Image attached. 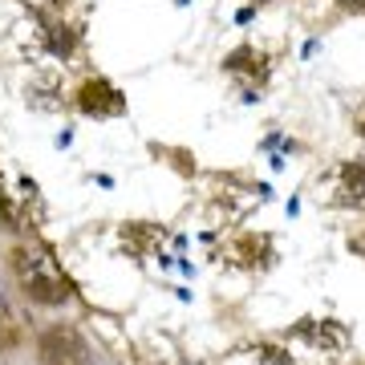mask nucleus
<instances>
[{"instance_id":"obj_1","label":"nucleus","mask_w":365,"mask_h":365,"mask_svg":"<svg viewBox=\"0 0 365 365\" xmlns=\"http://www.w3.org/2000/svg\"><path fill=\"white\" fill-rule=\"evenodd\" d=\"M13 268H16V276H21V288H25L37 304H66L69 300V280L57 272V264H53L45 252L21 248L13 256Z\"/></svg>"},{"instance_id":"obj_2","label":"nucleus","mask_w":365,"mask_h":365,"mask_svg":"<svg viewBox=\"0 0 365 365\" xmlns=\"http://www.w3.org/2000/svg\"><path fill=\"white\" fill-rule=\"evenodd\" d=\"M317 199L329 207H365V163L341 158L317 175Z\"/></svg>"},{"instance_id":"obj_3","label":"nucleus","mask_w":365,"mask_h":365,"mask_svg":"<svg viewBox=\"0 0 365 365\" xmlns=\"http://www.w3.org/2000/svg\"><path fill=\"white\" fill-rule=\"evenodd\" d=\"M292 337L304 341L309 349L317 353H345L353 345V333L341 321H333V317H300L297 325H292Z\"/></svg>"},{"instance_id":"obj_4","label":"nucleus","mask_w":365,"mask_h":365,"mask_svg":"<svg viewBox=\"0 0 365 365\" xmlns=\"http://www.w3.org/2000/svg\"><path fill=\"white\" fill-rule=\"evenodd\" d=\"M223 69H227L235 81H244V90H248V98H252V93H256V86H264V81H268L272 61H268V53H260L256 45H240V49L227 53Z\"/></svg>"},{"instance_id":"obj_5","label":"nucleus","mask_w":365,"mask_h":365,"mask_svg":"<svg viewBox=\"0 0 365 365\" xmlns=\"http://www.w3.org/2000/svg\"><path fill=\"white\" fill-rule=\"evenodd\" d=\"M78 110L90 118H118V114H126V98L106 78H90L78 90Z\"/></svg>"},{"instance_id":"obj_6","label":"nucleus","mask_w":365,"mask_h":365,"mask_svg":"<svg viewBox=\"0 0 365 365\" xmlns=\"http://www.w3.org/2000/svg\"><path fill=\"white\" fill-rule=\"evenodd\" d=\"M41 361L45 365H86V349H81L78 333L69 329H49L41 337Z\"/></svg>"},{"instance_id":"obj_7","label":"nucleus","mask_w":365,"mask_h":365,"mask_svg":"<svg viewBox=\"0 0 365 365\" xmlns=\"http://www.w3.org/2000/svg\"><path fill=\"white\" fill-rule=\"evenodd\" d=\"M73 49H78V33L61 21H45V29L37 33V53H45L53 61H69Z\"/></svg>"},{"instance_id":"obj_8","label":"nucleus","mask_w":365,"mask_h":365,"mask_svg":"<svg viewBox=\"0 0 365 365\" xmlns=\"http://www.w3.org/2000/svg\"><path fill=\"white\" fill-rule=\"evenodd\" d=\"M122 240H126L134 252H146V248H150V244L158 240V227H150V223H126Z\"/></svg>"},{"instance_id":"obj_9","label":"nucleus","mask_w":365,"mask_h":365,"mask_svg":"<svg viewBox=\"0 0 365 365\" xmlns=\"http://www.w3.org/2000/svg\"><path fill=\"white\" fill-rule=\"evenodd\" d=\"M29 13H37L41 21H57V16L69 9V0H21Z\"/></svg>"},{"instance_id":"obj_10","label":"nucleus","mask_w":365,"mask_h":365,"mask_svg":"<svg viewBox=\"0 0 365 365\" xmlns=\"http://www.w3.org/2000/svg\"><path fill=\"white\" fill-rule=\"evenodd\" d=\"M256 365H297V361H292V353L280 349V345H260V353H256Z\"/></svg>"},{"instance_id":"obj_11","label":"nucleus","mask_w":365,"mask_h":365,"mask_svg":"<svg viewBox=\"0 0 365 365\" xmlns=\"http://www.w3.org/2000/svg\"><path fill=\"white\" fill-rule=\"evenodd\" d=\"M0 223H13V207H9V199H4V187H0Z\"/></svg>"},{"instance_id":"obj_12","label":"nucleus","mask_w":365,"mask_h":365,"mask_svg":"<svg viewBox=\"0 0 365 365\" xmlns=\"http://www.w3.org/2000/svg\"><path fill=\"white\" fill-rule=\"evenodd\" d=\"M349 244H353V252H361V256H365V235H353Z\"/></svg>"},{"instance_id":"obj_13","label":"nucleus","mask_w":365,"mask_h":365,"mask_svg":"<svg viewBox=\"0 0 365 365\" xmlns=\"http://www.w3.org/2000/svg\"><path fill=\"white\" fill-rule=\"evenodd\" d=\"M357 134H361V143H365V110L357 114Z\"/></svg>"}]
</instances>
